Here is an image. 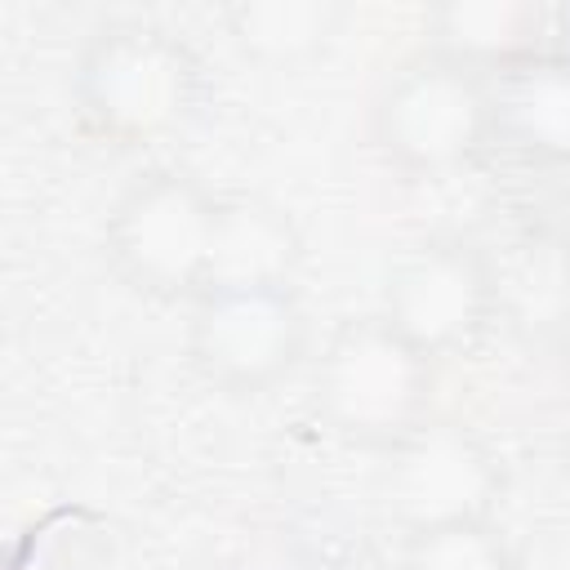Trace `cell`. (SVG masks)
Listing matches in <instances>:
<instances>
[{"instance_id": "6da1fadb", "label": "cell", "mask_w": 570, "mask_h": 570, "mask_svg": "<svg viewBox=\"0 0 570 570\" xmlns=\"http://www.w3.org/2000/svg\"><path fill=\"white\" fill-rule=\"evenodd\" d=\"M71 98L94 138L151 147L191 125L205 98V67L178 31L147 18H116L80 45Z\"/></svg>"}, {"instance_id": "7a4b0ae2", "label": "cell", "mask_w": 570, "mask_h": 570, "mask_svg": "<svg viewBox=\"0 0 570 570\" xmlns=\"http://www.w3.org/2000/svg\"><path fill=\"white\" fill-rule=\"evenodd\" d=\"M432 387L436 361L374 312L325 338L312 370V410L334 436L392 450L432 419Z\"/></svg>"}, {"instance_id": "3957f363", "label": "cell", "mask_w": 570, "mask_h": 570, "mask_svg": "<svg viewBox=\"0 0 570 570\" xmlns=\"http://www.w3.org/2000/svg\"><path fill=\"white\" fill-rule=\"evenodd\" d=\"M218 205L200 178L183 169L138 174L107 209L102 254L111 272L160 303H191L209 285Z\"/></svg>"}, {"instance_id": "277c9868", "label": "cell", "mask_w": 570, "mask_h": 570, "mask_svg": "<svg viewBox=\"0 0 570 570\" xmlns=\"http://www.w3.org/2000/svg\"><path fill=\"white\" fill-rule=\"evenodd\" d=\"M370 129L383 160L401 174H454L494 147L490 80L423 49L383 85Z\"/></svg>"}, {"instance_id": "5b68a950", "label": "cell", "mask_w": 570, "mask_h": 570, "mask_svg": "<svg viewBox=\"0 0 570 570\" xmlns=\"http://www.w3.org/2000/svg\"><path fill=\"white\" fill-rule=\"evenodd\" d=\"M187 307V361L227 396L272 392L307 361L312 325L294 285L205 289Z\"/></svg>"}, {"instance_id": "8992f818", "label": "cell", "mask_w": 570, "mask_h": 570, "mask_svg": "<svg viewBox=\"0 0 570 570\" xmlns=\"http://www.w3.org/2000/svg\"><path fill=\"white\" fill-rule=\"evenodd\" d=\"M499 303L494 263L459 236H432L392 263L379 316L423 356L445 361L490 330Z\"/></svg>"}, {"instance_id": "52a82bcc", "label": "cell", "mask_w": 570, "mask_h": 570, "mask_svg": "<svg viewBox=\"0 0 570 570\" xmlns=\"http://www.w3.org/2000/svg\"><path fill=\"white\" fill-rule=\"evenodd\" d=\"M499 485V459L476 432L445 419H428L387 450L383 508L405 534H414L450 521L490 517Z\"/></svg>"}, {"instance_id": "ba28073f", "label": "cell", "mask_w": 570, "mask_h": 570, "mask_svg": "<svg viewBox=\"0 0 570 570\" xmlns=\"http://www.w3.org/2000/svg\"><path fill=\"white\" fill-rule=\"evenodd\" d=\"M428 53L485 80L552 49V9L530 0H445L428 9Z\"/></svg>"}, {"instance_id": "9c48e42d", "label": "cell", "mask_w": 570, "mask_h": 570, "mask_svg": "<svg viewBox=\"0 0 570 570\" xmlns=\"http://www.w3.org/2000/svg\"><path fill=\"white\" fill-rule=\"evenodd\" d=\"M494 142L534 165H570V62L552 49L490 80Z\"/></svg>"}, {"instance_id": "30bf717a", "label": "cell", "mask_w": 570, "mask_h": 570, "mask_svg": "<svg viewBox=\"0 0 570 570\" xmlns=\"http://www.w3.org/2000/svg\"><path fill=\"white\" fill-rule=\"evenodd\" d=\"M298 258H303V236L285 209L258 196H223L205 289L294 285Z\"/></svg>"}, {"instance_id": "8fae6325", "label": "cell", "mask_w": 570, "mask_h": 570, "mask_svg": "<svg viewBox=\"0 0 570 570\" xmlns=\"http://www.w3.org/2000/svg\"><path fill=\"white\" fill-rule=\"evenodd\" d=\"M223 22L245 53L289 62L312 53L325 36H334L338 9L325 0H240L223 9Z\"/></svg>"}, {"instance_id": "7c38bea8", "label": "cell", "mask_w": 570, "mask_h": 570, "mask_svg": "<svg viewBox=\"0 0 570 570\" xmlns=\"http://www.w3.org/2000/svg\"><path fill=\"white\" fill-rule=\"evenodd\" d=\"M396 570H512V548L490 517L450 521L405 534Z\"/></svg>"}, {"instance_id": "4fadbf2b", "label": "cell", "mask_w": 570, "mask_h": 570, "mask_svg": "<svg viewBox=\"0 0 570 570\" xmlns=\"http://www.w3.org/2000/svg\"><path fill=\"white\" fill-rule=\"evenodd\" d=\"M552 53L561 62H570V4H557L552 9Z\"/></svg>"}, {"instance_id": "5bb4252c", "label": "cell", "mask_w": 570, "mask_h": 570, "mask_svg": "<svg viewBox=\"0 0 570 570\" xmlns=\"http://www.w3.org/2000/svg\"><path fill=\"white\" fill-rule=\"evenodd\" d=\"M566 285H570V245H566Z\"/></svg>"}, {"instance_id": "9a60e30c", "label": "cell", "mask_w": 570, "mask_h": 570, "mask_svg": "<svg viewBox=\"0 0 570 570\" xmlns=\"http://www.w3.org/2000/svg\"><path fill=\"white\" fill-rule=\"evenodd\" d=\"M214 570H223V566H214Z\"/></svg>"}]
</instances>
